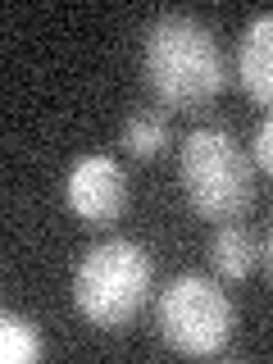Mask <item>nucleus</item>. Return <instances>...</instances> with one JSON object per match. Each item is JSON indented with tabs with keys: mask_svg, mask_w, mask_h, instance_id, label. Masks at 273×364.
Returning a JSON list of instances; mask_svg holds the SVG:
<instances>
[{
	"mask_svg": "<svg viewBox=\"0 0 273 364\" xmlns=\"http://www.w3.org/2000/svg\"><path fill=\"white\" fill-rule=\"evenodd\" d=\"M119 141L132 159H155V155H164V146H168V119L159 109H136V114H128Z\"/></svg>",
	"mask_w": 273,
	"mask_h": 364,
	"instance_id": "obj_9",
	"label": "nucleus"
},
{
	"mask_svg": "<svg viewBox=\"0 0 273 364\" xmlns=\"http://www.w3.org/2000/svg\"><path fill=\"white\" fill-rule=\"evenodd\" d=\"M210 269L223 282H242L255 269V237L242 223H219L210 237Z\"/></svg>",
	"mask_w": 273,
	"mask_h": 364,
	"instance_id": "obj_7",
	"label": "nucleus"
},
{
	"mask_svg": "<svg viewBox=\"0 0 273 364\" xmlns=\"http://www.w3.org/2000/svg\"><path fill=\"white\" fill-rule=\"evenodd\" d=\"M237 82L255 105L273 114V14H255L237 46Z\"/></svg>",
	"mask_w": 273,
	"mask_h": 364,
	"instance_id": "obj_6",
	"label": "nucleus"
},
{
	"mask_svg": "<svg viewBox=\"0 0 273 364\" xmlns=\"http://www.w3.org/2000/svg\"><path fill=\"white\" fill-rule=\"evenodd\" d=\"M250 159H255V164L273 178V114H269V119H259L255 141H250Z\"/></svg>",
	"mask_w": 273,
	"mask_h": 364,
	"instance_id": "obj_10",
	"label": "nucleus"
},
{
	"mask_svg": "<svg viewBox=\"0 0 273 364\" xmlns=\"http://www.w3.org/2000/svg\"><path fill=\"white\" fill-rule=\"evenodd\" d=\"M41 355H46L41 328L28 314H14V310L0 314V360L5 364H37Z\"/></svg>",
	"mask_w": 273,
	"mask_h": 364,
	"instance_id": "obj_8",
	"label": "nucleus"
},
{
	"mask_svg": "<svg viewBox=\"0 0 273 364\" xmlns=\"http://www.w3.org/2000/svg\"><path fill=\"white\" fill-rule=\"evenodd\" d=\"M155 333L178 355H219L237 333V305L214 278L178 273L155 305Z\"/></svg>",
	"mask_w": 273,
	"mask_h": 364,
	"instance_id": "obj_4",
	"label": "nucleus"
},
{
	"mask_svg": "<svg viewBox=\"0 0 273 364\" xmlns=\"http://www.w3.org/2000/svg\"><path fill=\"white\" fill-rule=\"evenodd\" d=\"M178 182L196 219L237 223L255 200V159L228 128H196L178 151Z\"/></svg>",
	"mask_w": 273,
	"mask_h": 364,
	"instance_id": "obj_3",
	"label": "nucleus"
},
{
	"mask_svg": "<svg viewBox=\"0 0 273 364\" xmlns=\"http://www.w3.org/2000/svg\"><path fill=\"white\" fill-rule=\"evenodd\" d=\"M128 173L114 155H82L64 173V205L87 228H114L128 210Z\"/></svg>",
	"mask_w": 273,
	"mask_h": 364,
	"instance_id": "obj_5",
	"label": "nucleus"
},
{
	"mask_svg": "<svg viewBox=\"0 0 273 364\" xmlns=\"http://www.w3.org/2000/svg\"><path fill=\"white\" fill-rule=\"evenodd\" d=\"M141 77L164 109H205L228 87L219 37L191 14H159L141 41Z\"/></svg>",
	"mask_w": 273,
	"mask_h": 364,
	"instance_id": "obj_1",
	"label": "nucleus"
},
{
	"mask_svg": "<svg viewBox=\"0 0 273 364\" xmlns=\"http://www.w3.org/2000/svg\"><path fill=\"white\" fill-rule=\"evenodd\" d=\"M151 287L155 259L141 242H128V237H109V242L91 246L73 269V305L100 333L128 328L151 301Z\"/></svg>",
	"mask_w": 273,
	"mask_h": 364,
	"instance_id": "obj_2",
	"label": "nucleus"
},
{
	"mask_svg": "<svg viewBox=\"0 0 273 364\" xmlns=\"http://www.w3.org/2000/svg\"><path fill=\"white\" fill-rule=\"evenodd\" d=\"M264 259H269V273H273V228H269V242H264Z\"/></svg>",
	"mask_w": 273,
	"mask_h": 364,
	"instance_id": "obj_11",
	"label": "nucleus"
}]
</instances>
